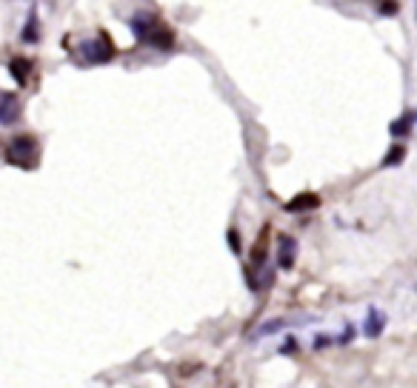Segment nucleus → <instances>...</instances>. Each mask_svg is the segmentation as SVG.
I'll return each mask as SVG.
<instances>
[{"label": "nucleus", "instance_id": "f257e3e1", "mask_svg": "<svg viewBox=\"0 0 417 388\" xmlns=\"http://www.w3.org/2000/svg\"><path fill=\"white\" fill-rule=\"evenodd\" d=\"M6 160H9L12 166L32 169L34 160H38V140H34L32 134L12 137V143L6 146Z\"/></svg>", "mask_w": 417, "mask_h": 388}, {"label": "nucleus", "instance_id": "f03ea898", "mask_svg": "<svg viewBox=\"0 0 417 388\" xmlns=\"http://www.w3.org/2000/svg\"><path fill=\"white\" fill-rule=\"evenodd\" d=\"M80 55H83L86 63L100 66V63H109L115 58V46H112V40H106L100 34V38H95V40H83L80 43Z\"/></svg>", "mask_w": 417, "mask_h": 388}, {"label": "nucleus", "instance_id": "7ed1b4c3", "mask_svg": "<svg viewBox=\"0 0 417 388\" xmlns=\"http://www.w3.org/2000/svg\"><path fill=\"white\" fill-rule=\"evenodd\" d=\"M158 26H160V21H158V17H154V14H149V12H141V14H134L132 21H129V29H132V34H134V38L141 40V43H146V40L152 38V32L158 29Z\"/></svg>", "mask_w": 417, "mask_h": 388}, {"label": "nucleus", "instance_id": "20e7f679", "mask_svg": "<svg viewBox=\"0 0 417 388\" xmlns=\"http://www.w3.org/2000/svg\"><path fill=\"white\" fill-rule=\"evenodd\" d=\"M21 120V100L12 92H0V126H14Z\"/></svg>", "mask_w": 417, "mask_h": 388}, {"label": "nucleus", "instance_id": "39448f33", "mask_svg": "<svg viewBox=\"0 0 417 388\" xmlns=\"http://www.w3.org/2000/svg\"><path fill=\"white\" fill-rule=\"evenodd\" d=\"M294 257H298V243H294V237H289V234H281L277 237V266L291 269Z\"/></svg>", "mask_w": 417, "mask_h": 388}, {"label": "nucleus", "instance_id": "423d86ee", "mask_svg": "<svg viewBox=\"0 0 417 388\" xmlns=\"http://www.w3.org/2000/svg\"><path fill=\"white\" fill-rule=\"evenodd\" d=\"M383 328H386V314L377 311V308H369L366 326H363V334H366L369 340H374V337H380V334H383Z\"/></svg>", "mask_w": 417, "mask_h": 388}, {"label": "nucleus", "instance_id": "0eeeda50", "mask_svg": "<svg viewBox=\"0 0 417 388\" xmlns=\"http://www.w3.org/2000/svg\"><path fill=\"white\" fill-rule=\"evenodd\" d=\"M146 43H149V46H154V49H160V51H171V49H175V34H171V32L160 23L158 29L152 32V38H149Z\"/></svg>", "mask_w": 417, "mask_h": 388}, {"label": "nucleus", "instance_id": "6e6552de", "mask_svg": "<svg viewBox=\"0 0 417 388\" xmlns=\"http://www.w3.org/2000/svg\"><path fill=\"white\" fill-rule=\"evenodd\" d=\"M318 206H320L318 194L306 191V194H298L294 200H289V203H286V211H298V215H300V211H311V208H318Z\"/></svg>", "mask_w": 417, "mask_h": 388}, {"label": "nucleus", "instance_id": "1a4fd4ad", "mask_svg": "<svg viewBox=\"0 0 417 388\" xmlns=\"http://www.w3.org/2000/svg\"><path fill=\"white\" fill-rule=\"evenodd\" d=\"M9 72H12V77L21 83V86H26V83H29V75H32V60H26V58H14V60L9 63Z\"/></svg>", "mask_w": 417, "mask_h": 388}, {"label": "nucleus", "instance_id": "9d476101", "mask_svg": "<svg viewBox=\"0 0 417 388\" xmlns=\"http://www.w3.org/2000/svg\"><path fill=\"white\" fill-rule=\"evenodd\" d=\"M38 38H40V29H38V14L29 12V17H26V26L21 29V40H23V43H38Z\"/></svg>", "mask_w": 417, "mask_h": 388}, {"label": "nucleus", "instance_id": "9b49d317", "mask_svg": "<svg viewBox=\"0 0 417 388\" xmlns=\"http://www.w3.org/2000/svg\"><path fill=\"white\" fill-rule=\"evenodd\" d=\"M289 326V320H269L263 328H260L257 334H260V337H266V334H277V331H281V328H286Z\"/></svg>", "mask_w": 417, "mask_h": 388}, {"label": "nucleus", "instance_id": "f8f14e48", "mask_svg": "<svg viewBox=\"0 0 417 388\" xmlns=\"http://www.w3.org/2000/svg\"><path fill=\"white\" fill-rule=\"evenodd\" d=\"M397 160H403V146H394V149L389 151V157L383 160V166H397Z\"/></svg>", "mask_w": 417, "mask_h": 388}, {"label": "nucleus", "instance_id": "ddd939ff", "mask_svg": "<svg viewBox=\"0 0 417 388\" xmlns=\"http://www.w3.org/2000/svg\"><path fill=\"white\" fill-rule=\"evenodd\" d=\"M298 345H300L298 340H291V337H289V340L283 343V348H281V354H298Z\"/></svg>", "mask_w": 417, "mask_h": 388}, {"label": "nucleus", "instance_id": "4468645a", "mask_svg": "<svg viewBox=\"0 0 417 388\" xmlns=\"http://www.w3.org/2000/svg\"><path fill=\"white\" fill-rule=\"evenodd\" d=\"M326 345H332V337H326V334L315 337V348H326Z\"/></svg>", "mask_w": 417, "mask_h": 388}]
</instances>
